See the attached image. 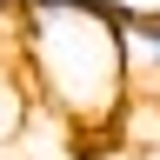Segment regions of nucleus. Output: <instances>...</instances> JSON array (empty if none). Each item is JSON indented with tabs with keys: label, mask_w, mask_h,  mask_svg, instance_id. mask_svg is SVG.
I'll use <instances>...</instances> for the list:
<instances>
[{
	"label": "nucleus",
	"mask_w": 160,
	"mask_h": 160,
	"mask_svg": "<svg viewBox=\"0 0 160 160\" xmlns=\"http://www.w3.org/2000/svg\"><path fill=\"white\" fill-rule=\"evenodd\" d=\"M13 67L67 127H120V33L93 0H13Z\"/></svg>",
	"instance_id": "obj_1"
},
{
	"label": "nucleus",
	"mask_w": 160,
	"mask_h": 160,
	"mask_svg": "<svg viewBox=\"0 0 160 160\" xmlns=\"http://www.w3.org/2000/svg\"><path fill=\"white\" fill-rule=\"evenodd\" d=\"M0 7H13V0H0Z\"/></svg>",
	"instance_id": "obj_2"
}]
</instances>
